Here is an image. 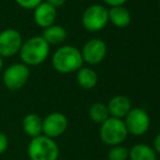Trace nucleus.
I'll return each instance as SVG.
<instances>
[{"label": "nucleus", "instance_id": "nucleus-1", "mask_svg": "<svg viewBox=\"0 0 160 160\" xmlns=\"http://www.w3.org/2000/svg\"><path fill=\"white\" fill-rule=\"evenodd\" d=\"M82 53L76 47L62 46L53 53L52 65L60 73H72L78 71L83 65Z\"/></svg>", "mask_w": 160, "mask_h": 160}, {"label": "nucleus", "instance_id": "nucleus-2", "mask_svg": "<svg viewBox=\"0 0 160 160\" xmlns=\"http://www.w3.org/2000/svg\"><path fill=\"white\" fill-rule=\"evenodd\" d=\"M49 55V45L42 36H34L22 44L20 57L25 65H38Z\"/></svg>", "mask_w": 160, "mask_h": 160}, {"label": "nucleus", "instance_id": "nucleus-3", "mask_svg": "<svg viewBox=\"0 0 160 160\" xmlns=\"http://www.w3.org/2000/svg\"><path fill=\"white\" fill-rule=\"evenodd\" d=\"M28 154L31 160H58L59 147L52 138L39 135L30 142Z\"/></svg>", "mask_w": 160, "mask_h": 160}, {"label": "nucleus", "instance_id": "nucleus-4", "mask_svg": "<svg viewBox=\"0 0 160 160\" xmlns=\"http://www.w3.org/2000/svg\"><path fill=\"white\" fill-rule=\"evenodd\" d=\"M128 130L125 128L124 121L121 119L111 118L101 123L99 130V136L101 142L109 146L121 145L128 137Z\"/></svg>", "mask_w": 160, "mask_h": 160}, {"label": "nucleus", "instance_id": "nucleus-5", "mask_svg": "<svg viewBox=\"0 0 160 160\" xmlns=\"http://www.w3.org/2000/svg\"><path fill=\"white\" fill-rule=\"evenodd\" d=\"M109 22L108 9L101 4H92L82 15V24L89 32H98L106 28Z\"/></svg>", "mask_w": 160, "mask_h": 160}, {"label": "nucleus", "instance_id": "nucleus-6", "mask_svg": "<svg viewBox=\"0 0 160 160\" xmlns=\"http://www.w3.org/2000/svg\"><path fill=\"white\" fill-rule=\"evenodd\" d=\"M128 133L134 136H142L148 131L150 125V118L148 113L142 108L131 109L124 120Z\"/></svg>", "mask_w": 160, "mask_h": 160}, {"label": "nucleus", "instance_id": "nucleus-7", "mask_svg": "<svg viewBox=\"0 0 160 160\" xmlns=\"http://www.w3.org/2000/svg\"><path fill=\"white\" fill-rule=\"evenodd\" d=\"M30 78V69L24 63H14L3 72L2 80L10 91H18L25 85Z\"/></svg>", "mask_w": 160, "mask_h": 160}, {"label": "nucleus", "instance_id": "nucleus-8", "mask_svg": "<svg viewBox=\"0 0 160 160\" xmlns=\"http://www.w3.org/2000/svg\"><path fill=\"white\" fill-rule=\"evenodd\" d=\"M23 44L19 31L8 28L0 33V57H11L20 51Z\"/></svg>", "mask_w": 160, "mask_h": 160}, {"label": "nucleus", "instance_id": "nucleus-9", "mask_svg": "<svg viewBox=\"0 0 160 160\" xmlns=\"http://www.w3.org/2000/svg\"><path fill=\"white\" fill-rule=\"evenodd\" d=\"M83 61L86 63L95 65L105 59L107 53V46L105 42L100 38H92L83 46L81 51Z\"/></svg>", "mask_w": 160, "mask_h": 160}, {"label": "nucleus", "instance_id": "nucleus-10", "mask_svg": "<svg viewBox=\"0 0 160 160\" xmlns=\"http://www.w3.org/2000/svg\"><path fill=\"white\" fill-rule=\"evenodd\" d=\"M68 119L61 112H51L42 120V133L45 136L56 138L61 136L68 128Z\"/></svg>", "mask_w": 160, "mask_h": 160}, {"label": "nucleus", "instance_id": "nucleus-11", "mask_svg": "<svg viewBox=\"0 0 160 160\" xmlns=\"http://www.w3.org/2000/svg\"><path fill=\"white\" fill-rule=\"evenodd\" d=\"M57 18V9L47 2H42L34 9V21L38 26L45 28L53 25Z\"/></svg>", "mask_w": 160, "mask_h": 160}, {"label": "nucleus", "instance_id": "nucleus-12", "mask_svg": "<svg viewBox=\"0 0 160 160\" xmlns=\"http://www.w3.org/2000/svg\"><path fill=\"white\" fill-rule=\"evenodd\" d=\"M107 108L111 118H117L122 120L131 111L132 105H131L130 99L127 96L117 95L110 99L107 105Z\"/></svg>", "mask_w": 160, "mask_h": 160}, {"label": "nucleus", "instance_id": "nucleus-13", "mask_svg": "<svg viewBox=\"0 0 160 160\" xmlns=\"http://www.w3.org/2000/svg\"><path fill=\"white\" fill-rule=\"evenodd\" d=\"M108 18L109 21L116 28H124L131 23V13L124 7H113L108 10Z\"/></svg>", "mask_w": 160, "mask_h": 160}, {"label": "nucleus", "instance_id": "nucleus-14", "mask_svg": "<svg viewBox=\"0 0 160 160\" xmlns=\"http://www.w3.org/2000/svg\"><path fill=\"white\" fill-rule=\"evenodd\" d=\"M22 127L26 135L30 137H37L42 133V120L36 113H28L24 117Z\"/></svg>", "mask_w": 160, "mask_h": 160}, {"label": "nucleus", "instance_id": "nucleus-15", "mask_svg": "<svg viewBox=\"0 0 160 160\" xmlns=\"http://www.w3.org/2000/svg\"><path fill=\"white\" fill-rule=\"evenodd\" d=\"M130 160H157V154L154 148L146 144H136L128 149Z\"/></svg>", "mask_w": 160, "mask_h": 160}, {"label": "nucleus", "instance_id": "nucleus-16", "mask_svg": "<svg viewBox=\"0 0 160 160\" xmlns=\"http://www.w3.org/2000/svg\"><path fill=\"white\" fill-rule=\"evenodd\" d=\"M78 83L82 88L84 89H92L97 85L98 82V76L97 73L91 68H81L78 71L76 75Z\"/></svg>", "mask_w": 160, "mask_h": 160}, {"label": "nucleus", "instance_id": "nucleus-17", "mask_svg": "<svg viewBox=\"0 0 160 160\" xmlns=\"http://www.w3.org/2000/svg\"><path fill=\"white\" fill-rule=\"evenodd\" d=\"M42 37L48 42V45H59L63 42L67 38V31L62 26L53 24L45 28Z\"/></svg>", "mask_w": 160, "mask_h": 160}, {"label": "nucleus", "instance_id": "nucleus-18", "mask_svg": "<svg viewBox=\"0 0 160 160\" xmlns=\"http://www.w3.org/2000/svg\"><path fill=\"white\" fill-rule=\"evenodd\" d=\"M88 116L92 121H94L95 123H99V124L103 123L107 119L110 118L107 105L102 102L93 103L88 110Z\"/></svg>", "mask_w": 160, "mask_h": 160}, {"label": "nucleus", "instance_id": "nucleus-19", "mask_svg": "<svg viewBox=\"0 0 160 160\" xmlns=\"http://www.w3.org/2000/svg\"><path fill=\"white\" fill-rule=\"evenodd\" d=\"M108 159L109 160H128V149L122 145L112 146L108 152Z\"/></svg>", "mask_w": 160, "mask_h": 160}, {"label": "nucleus", "instance_id": "nucleus-20", "mask_svg": "<svg viewBox=\"0 0 160 160\" xmlns=\"http://www.w3.org/2000/svg\"><path fill=\"white\" fill-rule=\"evenodd\" d=\"M20 7L24 9H35L42 2V0H15Z\"/></svg>", "mask_w": 160, "mask_h": 160}, {"label": "nucleus", "instance_id": "nucleus-21", "mask_svg": "<svg viewBox=\"0 0 160 160\" xmlns=\"http://www.w3.org/2000/svg\"><path fill=\"white\" fill-rule=\"evenodd\" d=\"M9 146V139L6 134L0 132V155L3 154Z\"/></svg>", "mask_w": 160, "mask_h": 160}, {"label": "nucleus", "instance_id": "nucleus-22", "mask_svg": "<svg viewBox=\"0 0 160 160\" xmlns=\"http://www.w3.org/2000/svg\"><path fill=\"white\" fill-rule=\"evenodd\" d=\"M106 4L110 6L111 8L113 7H122L124 6V3L128 1V0H102Z\"/></svg>", "mask_w": 160, "mask_h": 160}, {"label": "nucleus", "instance_id": "nucleus-23", "mask_svg": "<svg viewBox=\"0 0 160 160\" xmlns=\"http://www.w3.org/2000/svg\"><path fill=\"white\" fill-rule=\"evenodd\" d=\"M45 2L49 3L50 6H52L53 8H60L65 3V0H45Z\"/></svg>", "mask_w": 160, "mask_h": 160}, {"label": "nucleus", "instance_id": "nucleus-24", "mask_svg": "<svg viewBox=\"0 0 160 160\" xmlns=\"http://www.w3.org/2000/svg\"><path fill=\"white\" fill-rule=\"evenodd\" d=\"M154 150L156 152V154H160V132L156 135L154 139Z\"/></svg>", "mask_w": 160, "mask_h": 160}, {"label": "nucleus", "instance_id": "nucleus-25", "mask_svg": "<svg viewBox=\"0 0 160 160\" xmlns=\"http://www.w3.org/2000/svg\"><path fill=\"white\" fill-rule=\"evenodd\" d=\"M2 65H3V61H2V58L0 57V71H1V69H2Z\"/></svg>", "mask_w": 160, "mask_h": 160}, {"label": "nucleus", "instance_id": "nucleus-26", "mask_svg": "<svg viewBox=\"0 0 160 160\" xmlns=\"http://www.w3.org/2000/svg\"><path fill=\"white\" fill-rule=\"evenodd\" d=\"M159 9H160V0H159Z\"/></svg>", "mask_w": 160, "mask_h": 160}]
</instances>
